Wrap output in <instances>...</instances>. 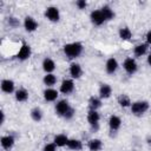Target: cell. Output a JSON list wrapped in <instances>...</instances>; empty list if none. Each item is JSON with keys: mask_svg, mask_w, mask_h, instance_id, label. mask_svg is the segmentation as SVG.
Listing matches in <instances>:
<instances>
[{"mask_svg": "<svg viewBox=\"0 0 151 151\" xmlns=\"http://www.w3.org/2000/svg\"><path fill=\"white\" fill-rule=\"evenodd\" d=\"M63 51H64V54L68 58V59H76L78 58L83 51H84V46L81 42L79 41H73V42H68V44H65L63 46Z\"/></svg>", "mask_w": 151, "mask_h": 151, "instance_id": "1", "label": "cell"}, {"mask_svg": "<svg viewBox=\"0 0 151 151\" xmlns=\"http://www.w3.org/2000/svg\"><path fill=\"white\" fill-rule=\"evenodd\" d=\"M150 107V104L149 101L146 100H137V101H133L130 106V110H131V113L136 117H140L143 116Z\"/></svg>", "mask_w": 151, "mask_h": 151, "instance_id": "2", "label": "cell"}, {"mask_svg": "<svg viewBox=\"0 0 151 151\" xmlns=\"http://www.w3.org/2000/svg\"><path fill=\"white\" fill-rule=\"evenodd\" d=\"M87 123L90 124L91 126V130L92 131H98L99 130V122H100V114L98 111H94V110H90L87 112Z\"/></svg>", "mask_w": 151, "mask_h": 151, "instance_id": "3", "label": "cell"}, {"mask_svg": "<svg viewBox=\"0 0 151 151\" xmlns=\"http://www.w3.org/2000/svg\"><path fill=\"white\" fill-rule=\"evenodd\" d=\"M31 55H32V48H31V46H29L27 42H22V44L20 45V47H19L17 54H15L17 59L20 60V61H25V60L29 59Z\"/></svg>", "mask_w": 151, "mask_h": 151, "instance_id": "4", "label": "cell"}, {"mask_svg": "<svg viewBox=\"0 0 151 151\" xmlns=\"http://www.w3.org/2000/svg\"><path fill=\"white\" fill-rule=\"evenodd\" d=\"M45 18L51 22H58L60 20V11L57 6H48L45 8Z\"/></svg>", "mask_w": 151, "mask_h": 151, "instance_id": "5", "label": "cell"}, {"mask_svg": "<svg viewBox=\"0 0 151 151\" xmlns=\"http://www.w3.org/2000/svg\"><path fill=\"white\" fill-rule=\"evenodd\" d=\"M123 68H124V71H125L129 76H132V74H134V73L138 71V64H137V61H136L134 58L127 57V58L123 61Z\"/></svg>", "mask_w": 151, "mask_h": 151, "instance_id": "6", "label": "cell"}, {"mask_svg": "<svg viewBox=\"0 0 151 151\" xmlns=\"http://www.w3.org/2000/svg\"><path fill=\"white\" fill-rule=\"evenodd\" d=\"M22 26H24V28H25V31H26V32L32 33V32H35V31L38 29L39 24H38V21H37L33 17L27 15V17H25V18H24Z\"/></svg>", "mask_w": 151, "mask_h": 151, "instance_id": "7", "label": "cell"}, {"mask_svg": "<svg viewBox=\"0 0 151 151\" xmlns=\"http://www.w3.org/2000/svg\"><path fill=\"white\" fill-rule=\"evenodd\" d=\"M70 109H71V105H70L68 100H66V99H60V100H58V101L55 103V105H54V111H55V113H57L59 117H64L65 113H66Z\"/></svg>", "mask_w": 151, "mask_h": 151, "instance_id": "8", "label": "cell"}, {"mask_svg": "<svg viewBox=\"0 0 151 151\" xmlns=\"http://www.w3.org/2000/svg\"><path fill=\"white\" fill-rule=\"evenodd\" d=\"M90 20L94 26H101L106 21L105 17H104V14L100 9H93L90 13Z\"/></svg>", "mask_w": 151, "mask_h": 151, "instance_id": "9", "label": "cell"}, {"mask_svg": "<svg viewBox=\"0 0 151 151\" xmlns=\"http://www.w3.org/2000/svg\"><path fill=\"white\" fill-rule=\"evenodd\" d=\"M74 87H76V85H74L73 79H64L60 84L59 91L63 94H71L74 91Z\"/></svg>", "mask_w": 151, "mask_h": 151, "instance_id": "10", "label": "cell"}, {"mask_svg": "<svg viewBox=\"0 0 151 151\" xmlns=\"http://www.w3.org/2000/svg\"><path fill=\"white\" fill-rule=\"evenodd\" d=\"M0 144H1V147L6 151H9L13 149L14 144H15V139L12 134H5L0 138Z\"/></svg>", "mask_w": 151, "mask_h": 151, "instance_id": "11", "label": "cell"}, {"mask_svg": "<svg viewBox=\"0 0 151 151\" xmlns=\"http://www.w3.org/2000/svg\"><path fill=\"white\" fill-rule=\"evenodd\" d=\"M42 97H44V99H45L46 101L53 103V101H55V100L58 99L59 92H58L55 88H53V87H46V88L44 90V92H42Z\"/></svg>", "mask_w": 151, "mask_h": 151, "instance_id": "12", "label": "cell"}, {"mask_svg": "<svg viewBox=\"0 0 151 151\" xmlns=\"http://www.w3.org/2000/svg\"><path fill=\"white\" fill-rule=\"evenodd\" d=\"M0 87H1V91L4 93H7V94L14 93L17 91L15 90V84L12 79H2L1 84H0Z\"/></svg>", "mask_w": 151, "mask_h": 151, "instance_id": "13", "label": "cell"}, {"mask_svg": "<svg viewBox=\"0 0 151 151\" xmlns=\"http://www.w3.org/2000/svg\"><path fill=\"white\" fill-rule=\"evenodd\" d=\"M118 67H119V64H118V60H117L114 57L109 58V59L106 60V63H105V71H106L107 74H113V73H116L117 70H118Z\"/></svg>", "mask_w": 151, "mask_h": 151, "instance_id": "14", "label": "cell"}, {"mask_svg": "<svg viewBox=\"0 0 151 151\" xmlns=\"http://www.w3.org/2000/svg\"><path fill=\"white\" fill-rule=\"evenodd\" d=\"M68 73L71 76L72 79H79L83 76V68L80 66V64L78 63H71L70 67H68Z\"/></svg>", "mask_w": 151, "mask_h": 151, "instance_id": "15", "label": "cell"}, {"mask_svg": "<svg viewBox=\"0 0 151 151\" xmlns=\"http://www.w3.org/2000/svg\"><path fill=\"white\" fill-rule=\"evenodd\" d=\"M41 67H42L45 73H53L55 67H57V65H55V61L52 58L46 57V58H44V60L41 63Z\"/></svg>", "mask_w": 151, "mask_h": 151, "instance_id": "16", "label": "cell"}, {"mask_svg": "<svg viewBox=\"0 0 151 151\" xmlns=\"http://www.w3.org/2000/svg\"><path fill=\"white\" fill-rule=\"evenodd\" d=\"M98 97L103 100V99H109L111 96H112V87L109 85V84H101L99 86V90H98Z\"/></svg>", "mask_w": 151, "mask_h": 151, "instance_id": "17", "label": "cell"}, {"mask_svg": "<svg viewBox=\"0 0 151 151\" xmlns=\"http://www.w3.org/2000/svg\"><path fill=\"white\" fill-rule=\"evenodd\" d=\"M107 123H109V127H110L111 132L118 131V130L120 129V126H122V119H120V117H118V116H116V114L110 116Z\"/></svg>", "mask_w": 151, "mask_h": 151, "instance_id": "18", "label": "cell"}, {"mask_svg": "<svg viewBox=\"0 0 151 151\" xmlns=\"http://www.w3.org/2000/svg\"><path fill=\"white\" fill-rule=\"evenodd\" d=\"M147 50H149V45L146 42L137 44L133 47V55L136 58H140V57H143V55H145L147 53Z\"/></svg>", "mask_w": 151, "mask_h": 151, "instance_id": "19", "label": "cell"}, {"mask_svg": "<svg viewBox=\"0 0 151 151\" xmlns=\"http://www.w3.org/2000/svg\"><path fill=\"white\" fill-rule=\"evenodd\" d=\"M70 138L65 134V133H58L53 137V143L58 146V147H64V146H67V143H68Z\"/></svg>", "mask_w": 151, "mask_h": 151, "instance_id": "20", "label": "cell"}, {"mask_svg": "<svg viewBox=\"0 0 151 151\" xmlns=\"http://www.w3.org/2000/svg\"><path fill=\"white\" fill-rule=\"evenodd\" d=\"M29 97V93L26 88L21 87V88H18L15 92H14V98L18 103H25Z\"/></svg>", "mask_w": 151, "mask_h": 151, "instance_id": "21", "label": "cell"}, {"mask_svg": "<svg viewBox=\"0 0 151 151\" xmlns=\"http://www.w3.org/2000/svg\"><path fill=\"white\" fill-rule=\"evenodd\" d=\"M58 81V78L54 73H46L42 78V83L46 87H53Z\"/></svg>", "mask_w": 151, "mask_h": 151, "instance_id": "22", "label": "cell"}, {"mask_svg": "<svg viewBox=\"0 0 151 151\" xmlns=\"http://www.w3.org/2000/svg\"><path fill=\"white\" fill-rule=\"evenodd\" d=\"M87 149L90 151H100L103 149V142L99 138H92L87 142Z\"/></svg>", "mask_w": 151, "mask_h": 151, "instance_id": "23", "label": "cell"}, {"mask_svg": "<svg viewBox=\"0 0 151 151\" xmlns=\"http://www.w3.org/2000/svg\"><path fill=\"white\" fill-rule=\"evenodd\" d=\"M118 35L123 41H129L132 39V31L129 27L124 26V27H120L118 29Z\"/></svg>", "mask_w": 151, "mask_h": 151, "instance_id": "24", "label": "cell"}, {"mask_svg": "<svg viewBox=\"0 0 151 151\" xmlns=\"http://www.w3.org/2000/svg\"><path fill=\"white\" fill-rule=\"evenodd\" d=\"M67 147L72 151H79L83 149V142L77 138H70V140L67 143Z\"/></svg>", "mask_w": 151, "mask_h": 151, "instance_id": "25", "label": "cell"}, {"mask_svg": "<svg viewBox=\"0 0 151 151\" xmlns=\"http://www.w3.org/2000/svg\"><path fill=\"white\" fill-rule=\"evenodd\" d=\"M29 116H31V118H32L33 122L39 123V122L42 120L44 113H42V111H41L40 107H33V109L31 110V112H29Z\"/></svg>", "mask_w": 151, "mask_h": 151, "instance_id": "26", "label": "cell"}, {"mask_svg": "<svg viewBox=\"0 0 151 151\" xmlns=\"http://www.w3.org/2000/svg\"><path fill=\"white\" fill-rule=\"evenodd\" d=\"M88 107H90V110L98 111V109L101 107V99L99 97H96V96L90 97V99H88Z\"/></svg>", "mask_w": 151, "mask_h": 151, "instance_id": "27", "label": "cell"}, {"mask_svg": "<svg viewBox=\"0 0 151 151\" xmlns=\"http://www.w3.org/2000/svg\"><path fill=\"white\" fill-rule=\"evenodd\" d=\"M100 11L103 12V14H104V17H105L106 21H107V20H113V19H114V17H116L114 11H113L109 5H104V6L100 8Z\"/></svg>", "mask_w": 151, "mask_h": 151, "instance_id": "28", "label": "cell"}, {"mask_svg": "<svg viewBox=\"0 0 151 151\" xmlns=\"http://www.w3.org/2000/svg\"><path fill=\"white\" fill-rule=\"evenodd\" d=\"M118 104H119V106L120 107H123V109H126V107H130L131 106V104H132V101H131V99H130V97L127 96V94H120L119 97H118Z\"/></svg>", "mask_w": 151, "mask_h": 151, "instance_id": "29", "label": "cell"}, {"mask_svg": "<svg viewBox=\"0 0 151 151\" xmlns=\"http://www.w3.org/2000/svg\"><path fill=\"white\" fill-rule=\"evenodd\" d=\"M7 24L9 25V27L15 28V27H18V26L20 25V21H19V19L15 18V17H8V18H7Z\"/></svg>", "mask_w": 151, "mask_h": 151, "instance_id": "30", "label": "cell"}, {"mask_svg": "<svg viewBox=\"0 0 151 151\" xmlns=\"http://www.w3.org/2000/svg\"><path fill=\"white\" fill-rule=\"evenodd\" d=\"M57 147H58V146L52 142V143L45 144L44 147H42V151H57Z\"/></svg>", "mask_w": 151, "mask_h": 151, "instance_id": "31", "label": "cell"}, {"mask_svg": "<svg viewBox=\"0 0 151 151\" xmlns=\"http://www.w3.org/2000/svg\"><path fill=\"white\" fill-rule=\"evenodd\" d=\"M74 114H76V110L73 109V107H71L66 113H65V116L63 117L64 119H66V120H71L73 117H74Z\"/></svg>", "mask_w": 151, "mask_h": 151, "instance_id": "32", "label": "cell"}, {"mask_svg": "<svg viewBox=\"0 0 151 151\" xmlns=\"http://www.w3.org/2000/svg\"><path fill=\"white\" fill-rule=\"evenodd\" d=\"M76 6L78 7V9H85L87 7V2L85 0H77L76 1Z\"/></svg>", "mask_w": 151, "mask_h": 151, "instance_id": "33", "label": "cell"}, {"mask_svg": "<svg viewBox=\"0 0 151 151\" xmlns=\"http://www.w3.org/2000/svg\"><path fill=\"white\" fill-rule=\"evenodd\" d=\"M145 40H146V44L150 46V45H151V29L146 32V34H145Z\"/></svg>", "mask_w": 151, "mask_h": 151, "instance_id": "34", "label": "cell"}, {"mask_svg": "<svg viewBox=\"0 0 151 151\" xmlns=\"http://www.w3.org/2000/svg\"><path fill=\"white\" fill-rule=\"evenodd\" d=\"M146 63L149 64V66L151 67V53L147 54V58H146Z\"/></svg>", "mask_w": 151, "mask_h": 151, "instance_id": "35", "label": "cell"}, {"mask_svg": "<svg viewBox=\"0 0 151 151\" xmlns=\"http://www.w3.org/2000/svg\"><path fill=\"white\" fill-rule=\"evenodd\" d=\"M0 114H1V123H0V124H4V123H5V112L1 111Z\"/></svg>", "mask_w": 151, "mask_h": 151, "instance_id": "36", "label": "cell"}, {"mask_svg": "<svg viewBox=\"0 0 151 151\" xmlns=\"http://www.w3.org/2000/svg\"><path fill=\"white\" fill-rule=\"evenodd\" d=\"M146 143H147L149 146H151V137H150V136L146 137Z\"/></svg>", "mask_w": 151, "mask_h": 151, "instance_id": "37", "label": "cell"}, {"mask_svg": "<svg viewBox=\"0 0 151 151\" xmlns=\"http://www.w3.org/2000/svg\"><path fill=\"white\" fill-rule=\"evenodd\" d=\"M131 151H137V150H131Z\"/></svg>", "mask_w": 151, "mask_h": 151, "instance_id": "38", "label": "cell"}]
</instances>
